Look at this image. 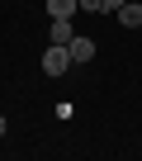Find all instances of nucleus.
Masks as SVG:
<instances>
[{"label": "nucleus", "instance_id": "nucleus-1", "mask_svg": "<svg viewBox=\"0 0 142 161\" xmlns=\"http://www.w3.org/2000/svg\"><path fill=\"white\" fill-rule=\"evenodd\" d=\"M71 66H76V62H71V52H66L62 43H52V47L43 52V71H47V76H62V71H71Z\"/></svg>", "mask_w": 142, "mask_h": 161}, {"label": "nucleus", "instance_id": "nucleus-2", "mask_svg": "<svg viewBox=\"0 0 142 161\" xmlns=\"http://www.w3.org/2000/svg\"><path fill=\"white\" fill-rule=\"evenodd\" d=\"M66 52H71V62H76V66H85V62L95 57V43H90L85 33H76V38H71V43H66Z\"/></svg>", "mask_w": 142, "mask_h": 161}, {"label": "nucleus", "instance_id": "nucleus-3", "mask_svg": "<svg viewBox=\"0 0 142 161\" xmlns=\"http://www.w3.org/2000/svg\"><path fill=\"white\" fill-rule=\"evenodd\" d=\"M47 38H52V43H62V47H66V43H71V38H76V29H71V19H52V29H47Z\"/></svg>", "mask_w": 142, "mask_h": 161}, {"label": "nucleus", "instance_id": "nucleus-4", "mask_svg": "<svg viewBox=\"0 0 142 161\" xmlns=\"http://www.w3.org/2000/svg\"><path fill=\"white\" fill-rule=\"evenodd\" d=\"M118 24L123 29H142V5H137V0H128V5L118 10Z\"/></svg>", "mask_w": 142, "mask_h": 161}, {"label": "nucleus", "instance_id": "nucleus-5", "mask_svg": "<svg viewBox=\"0 0 142 161\" xmlns=\"http://www.w3.org/2000/svg\"><path fill=\"white\" fill-rule=\"evenodd\" d=\"M76 10H81V0H47V14L52 19H71Z\"/></svg>", "mask_w": 142, "mask_h": 161}, {"label": "nucleus", "instance_id": "nucleus-6", "mask_svg": "<svg viewBox=\"0 0 142 161\" xmlns=\"http://www.w3.org/2000/svg\"><path fill=\"white\" fill-rule=\"evenodd\" d=\"M81 10L85 14H104V0H81Z\"/></svg>", "mask_w": 142, "mask_h": 161}, {"label": "nucleus", "instance_id": "nucleus-7", "mask_svg": "<svg viewBox=\"0 0 142 161\" xmlns=\"http://www.w3.org/2000/svg\"><path fill=\"white\" fill-rule=\"evenodd\" d=\"M123 5H128V0H104V14H118Z\"/></svg>", "mask_w": 142, "mask_h": 161}, {"label": "nucleus", "instance_id": "nucleus-8", "mask_svg": "<svg viewBox=\"0 0 142 161\" xmlns=\"http://www.w3.org/2000/svg\"><path fill=\"white\" fill-rule=\"evenodd\" d=\"M5 128H10V123H5V114H0V137H5Z\"/></svg>", "mask_w": 142, "mask_h": 161}]
</instances>
